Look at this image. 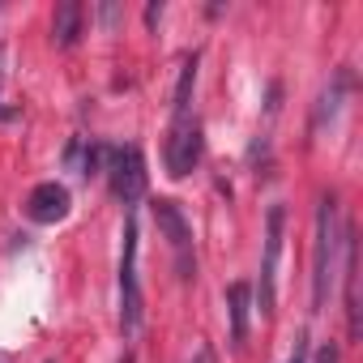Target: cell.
Instances as JSON below:
<instances>
[{"instance_id": "3", "label": "cell", "mask_w": 363, "mask_h": 363, "mask_svg": "<svg viewBox=\"0 0 363 363\" xmlns=\"http://www.w3.org/2000/svg\"><path fill=\"white\" fill-rule=\"evenodd\" d=\"M154 223H158V231L167 235V244H171V252H175L179 278L193 282V278H197V257H193V227H189V218L179 214L175 201L158 197V201H154Z\"/></svg>"}, {"instance_id": "6", "label": "cell", "mask_w": 363, "mask_h": 363, "mask_svg": "<svg viewBox=\"0 0 363 363\" xmlns=\"http://www.w3.org/2000/svg\"><path fill=\"white\" fill-rule=\"evenodd\" d=\"M107 175H111V193L124 206H137L141 201V193H145V162H141V150L137 145L107 150Z\"/></svg>"}, {"instance_id": "13", "label": "cell", "mask_w": 363, "mask_h": 363, "mask_svg": "<svg viewBox=\"0 0 363 363\" xmlns=\"http://www.w3.org/2000/svg\"><path fill=\"white\" fill-rule=\"evenodd\" d=\"M286 363H308V333H299L295 337V350H291V359Z\"/></svg>"}, {"instance_id": "2", "label": "cell", "mask_w": 363, "mask_h": 363, "mask_svg": "<svg viewBox=\"0 0 363 363\" xmlns=\"http://www.w3.org/2000/svg\"><path fill=\"white\" fill-rule=\"evenodd\" d=\"M141 329V282H137V223H124V257H120V333L133 337Z\"/></svg>"}, {"instance_id": "9", "label": "cell", "mask_w": 363, "mask_h": 363, "mask_svg": "<svg viewBox=\"0 0 363 363\" xmlns=\"http://www.w3.org/2000/svg\"><path fill=\"white\" fill-rule=\"evenodd\" d=\"M248 308H252V286L248 282H231L227 286V312H231V346L235 350L248 342Z\"/></svg>"}, {"instance_id": "5", "label": "cell", "mask_w": 363, "mask_h": 363, "mask_svg": "<svg viewBox=\"0 0 363 363\" xmlns=\"http://www.w3.org/2000/svg\"><path fill=\"white\" fill-rule=\"evenodd\" d=\"M197 162H201V124L189 111V116H175V124H171V137H167V175L184 179Z\"/></svg>"}, {"instance_id": "10", "label": "cell", "mask_w": 363, "mask_h": 363, "mask_svg": "<svg viewBox=\"0 0 363 363\" xmlns=\"http://www.w3.org/2000/svg\"><path fill=\"white\" fill-rule=\"evenodd\" d=\"M82 18H86V9L77 5V0H65V5L56 9V18H52V39L60 48H73L82 39Z\"/></svg>"}, {"instance_id": "7", "label": "cell", "mask_w": 363, "mask_h": 363, "mask_svg": "<svg viewBox=\"0 0 363 363\" xmlns=\"http://www.w3.org/2000/svg\"><path fill=\"white\" fill-rule=\"evenodd\" d=\"M69 206H73V201H69V189L56 184V179L35 184L30 197H26V214H30V223H39V227H52V223L69 218Z\"/></svg>"}, {"instance_id": "14", "label": "cell", "mask_w": 363, "mask_h": 363, "mask_svg": "<svg viewBox=\"0 0 363 363\" xmlns=\"http://www.w3.org/2000/svg\"><path fill=\"white\" fill-rule=\"evenodd\" d=\"M316 363H337V346H333V342H325V346L316 350Z\"/></svg>"}, {"instance_id": "11", "label": "cell", "mask_w": 363, "mask_h": 363, "mask_svg": "<svg viewBox=\"0 0 363 363\" xmlns=\"http://www.w3.org/2000/svg\"><path fill=\"white\" fill-rule=\"evenodd\" d=\"M193 82H197V56L184 60V69H179V86H175V116H189V99H193Z\"/></svg>"}, {"instance_id": "15", "label": "cell", "mask_w": 363, "mask_h": 363, "mask_svg": "<svg viewBox=\"0 0 363 363\" xmlns=\"http://www.w3.org/2000/svg\"><path fill=\"white\" fill-rule=\"evenodd\" d=\"M189 363H218V359H214V350H210V346H201V350H197Z\"/></svg>"}, {"instance_id": "8", "label": "cell", "mask_w": 363, "mask_h": 363, "mask_svg": "<svg viewBox=\"0 0 363 363\" xmlns=\"http://www.w3.org/2000/svg\"><path fill=\"white\" fill-rule=\"evenodd\" d=\"M342 252H346V265H342V274H346V333L359 337V235H354V227L342 231Z\"/></svg>"}, {"instance_id": "16", "label": "cell", "mask_w": 363, "mask_h": 363, "mask_svg": "<svg viewBox=\"0 0 363 363\" xmlns=\"http://www.w3.org/2000/svg\"><path fill=\"white\" fill-rule=\"evenodd\" d=\"M158 18H162V5H150V9H145V22H150V26H154V22H158Z\"/></svg>"}, {"instance_id": "12", "label": "cell", "mask_w": 363, "mask_h": 363, "mask_svg": "<svg viewBox=\"0 0 363 363\" xmlns=\"http://www.w3.org/2000/svg\"><path fill=\"white\" fill-rule=\"evenodd\" d=\"M5 86H9V48L0 43V120H13L18 111H13L9 99H5Z\"/></svg>"}, {"instance_id": "4", "label": "cell", "mask_w": 363, "mask_h": 363, "mask_svg": "<svg viewBox=\"0 0 363 363\" xmlns=\"http://www.w3.org/2000/svg\"><path fill=\"white\" fill-rule=\"evenodd\" d=\"M282 240H286V206H269L265 214V261H261V295L257 308L269 316L274 299H278V257H282Z\"/></svg>"}, {"instance_id": "1", "label": "cell", "mask_w": 363, "mask_h": 363, "mask_svg": "<svg viewBox=\"0 0 363 363\" xmlns=\"http://www.w3.org/2000/svg\"><path fill=\"white\" fill-rule=\"evenodd\" d=\"M337 248H342V231H337V197L325 193L316 206V248H312V312H325L333 278H337Z\"/></svg>"}]
</instances>
